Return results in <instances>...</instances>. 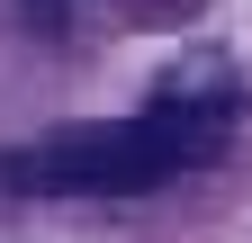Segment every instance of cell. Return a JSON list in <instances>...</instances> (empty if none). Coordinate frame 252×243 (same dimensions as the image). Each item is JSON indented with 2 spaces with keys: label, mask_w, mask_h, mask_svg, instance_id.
Wrapping results in <instances>:
<instances>
[{
  "label": "cell",
  "mask_w": 252,
  "mask_h": 243,
  "mask_svg": "<svg viewBox=\"0 0 252 243\" xmlns=\"http://www.w3.org/2000/svg\"><path fill=\"white\" fill-rule=\"evenodd\" d=\"M180 162L171 144L153 135V117H117V126H72V135H45L27 153L0 162L9 189H45V198H135V189H162Z\"/></svg>",
  "instance_id": "obj_1"
}]
</instances>
